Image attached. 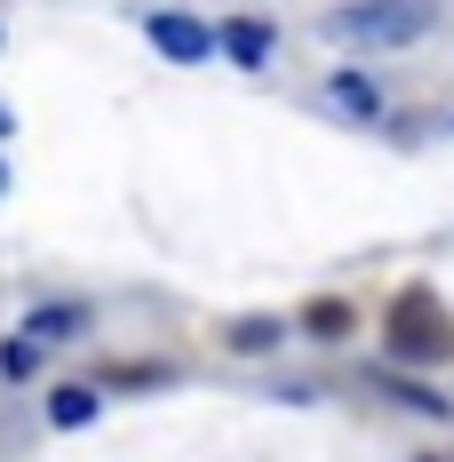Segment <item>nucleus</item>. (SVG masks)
<instances>
[{
  "mask_svg": "<svg viewBox=\"0 0 454 462\" xmlns=\"http://www.w3.org/2000/svg\"><path fill=\"white\" fill-rule=\"evenodd\" d=\"M216 32H224V56L239 64V72L272 64V48H279V24H272V16H231V24H216Z\"/></svg>",
  "mask_w": 454,
  "mask_h": 462,
  "instance_id": "nucleus-5",
  "label": "nucleus"
},
{
  "mask_svg": "<svg viewBox=\"0 0 454 462\" xmlns=\"http://www.w3.org/2000/svg\"><path fill=\"white\" fill-rule=\"evenodd\" d=\"M8 136H16V112H8V104H0V143H8Z\"/></svg>",
  "mask_w": 454,
  "mask_h": 462,
  "instance_id": "nucleus-13",
  "label": "nucleus"
},
{
  "mask_svg": "<svg viewBox=\"0 0 454 462\" xmlns=\"http://www.w3.org/2000/svg\"><path fill=\"white\" fill-rule=\"evenodd\" d=\"M112 391H160V383H176V367H128V374H104Z\"/></svg>",
  "mask_w": 454,
  "mask_h": 462,
  "instance_id": "nucleus-11",
  "label": "nucleus"
},
{
  "mask_svg": "<svg viewBox=\"0 0 454 462\" xmlns=\"http://www.w3.org/2000/svg\"><path fill=\"white\" fill-rule=\"evenodd\" d=\"M0 48H8V41H0Z\"/></svg>",
  "mask_w": 454,
  "mask_h": 462,
  "instance_id": "nucleus-15",
  "label": "nucleus"
},
{
  "mask_svg": "<svg viewBox=\"0 0 454 462\" xmlns=\"http://www.w3.org/2000/svg\"><path fill=\"white\" fill-rule=\"evenodd\" d=\"M88 303H41L32 319H24V335H41V343H72V335H88Z\"/></svg>",
  "mask_w": 454,
  "mask_h": 462,
  "instance_id": "nucleus-8",
  "label": "nucleus"
},
{
  "mask_svg": "<svg viewBox=\"0 0 454 462\" xmlns=\"http://www.w3.org/2000/svg\"><path fill=\"white\" fill-rule=\"evenodd\" d=\"M41 367H48L41 335H8V343H0V383H41Z\"/></svg>",
  "mask_w": 454,
  "mask_h": 462,
  "instance_id": "nucleus-9",
  "label": "nucleus"
},
{
  "mask_svg": "<svg viewBox=\"0 0 454 462\" xmlns=\"http://www.w3.org/2000/svg\"><path fill=\"white\" fill-rule=\"evenodd\" d=\"M303 327H311V335H343V327H351V303H311Z\"/></svg>",
  "mask_w": 454,
  "mask_h": 462,
  "instance_id": "nucleus-12",
  "label": "nucleus"
},
{
  "mask_svg": "<svg viewBox=\"0 0 454 462\" xmlns=\"http://www.w3.org/2000/svg\"><path fill=\"white\" fill-rule=\"evenodd\" d=\"M279 335H287L279 319H239L231 327V351H279Z\"/></svg>",
  "mask_w": 454,
  "mask_h": 462,
  "instance_id": "nucleus-10",
  "label": "nucleus"
},
{
  "mask_svg": "<svg viewBox=\"0 0 454 462\" xmlns=\"http://www.w3.org/2000/svg\"><path fill=\"white\" fill-rule=\"evenodd\" d=\"M375 391H383V399H399V407H414V415H431V422H454V399L439 391V383H414V374H375Z\"/></svg>",
  "mask_w": 454,
  "mask_h": 462,
  "instance_id": "nucleus-6",
  "label": "nucleus"
},
{
  "mask_svg": "<svg viewBox=\"0 0 454 462\" xmlns=\"http://www.w3.org/2000/svg\"><path fill=\"white\" fill-rule=\"evenodd\" d=\"M383 351H391L399 367H439L454 351V327H447V311H439L431 287H399V295H391V311H383Z\"/></svg>",
  "mask_w": 454,
  "mask_h": 462,
  "instance_id": "nucleus-2",
  "label": "nucleus"
},
{
  "mask_svg": "<svg viewBox=\"0 0 454 462\" xmlns=\"http://www.w3.org/2000/svg\"><path fill=\"white\" fill-rule=\"evenodd\" d=\"M319 104L335 112V120H383V88H375V72H359V64H343V72H327V88H319Z\"/></svg>",
  "mask_w": 454,
  "mask_h": 462,
  "instance_id": "nucleus-4",
  "label": "nucleus"
},
{
  "mask_svg": "<svg viewBox=\"0 0 454 462\" xmlns=\"http://www.w3.org/2000/svg\"><path fill=\"white\" fill-rule=\"evenodd\" d=\"M96 407H104L96 383H56V391H48V422H56V430H88Z\"/></svg>",
  "mask_w": 454,
  "mask_h": 462,
  "instance_id": "nucleus-7",
  "label": "nucleus"
},
{
  "mask_svg": "<svg viewBox=\"0 0 454 462\" xmlns=\"http://www.w3.org/2000/svg\"><path fill=\"white\" fill-rule=\"evenodd\" d=\"M431 24H439V0H343V8H327V41L335 48H414L431 41Z\"/></svg>",
  "mask_w": 454,
  "mask_h": 462,
  "instance_id": "nucleus-1",
  "label": "nucleus"
},
{
  "mask_svg": "<svg viewBox=\"0 0 454 462\" xmlns=\"http://www.w3.org/2000/svg\"><path fill=\"white\" fill-rule=\"evenodd\" d=\"M0 199H8V160H0Z\"/></svg>",
  "mask_w": 454,
  "mask_h": 462,
  "instance_id": "nucleus-14",
  "label": "nucleus"
},
{
  "mask_svg": "<svg viewBox=\"0 0 454 462\" xmlns=\"http://www.w3.org/2000/svg\"><path fill=\"white\" fill-rule=\"evenodd\" d=\"M144 41L160 48L168 64H208V56H224V32L199 24L191 8H160V16H144Z\"/></svg>",
  "mask_w": 454,
  "mask_h": 462,
  "instance_id": "nucleus-3",
  "label": "nucleus"
}]
</instances>
